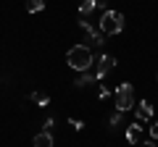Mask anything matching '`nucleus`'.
Segmentation results:
<instances>
[{"instance_id": "nucleus-1", "label": "nucleus", "mask_w": 158, "mask_h": 147, "mask_svg": "<svg viewBox=\"0 0 158 147\" xmlns=\"http://www.w3.org/2000/svg\"><path fill=\"white\" fill-rule=\"evenodd\" d=\"M66 63L74 68V71H90L92 63H95V55H92V50L87 45H74L71 50L66 53Z\"/></svg>"}, {"instance_id": "nucleus-2", "label": "nucleus", "mask_w": 158, "mask_h": 147, "mask_svg": "<svg viewBox=\"0 0 158 147\" xmlns=\"http://www.w3.org/2000/svg\"><path fill=\"white\" fill-rule=\"evenodd\" d=\"M100 29L106 37H113V34H121V29H124V16L118 11H106L100 16Z\"/></svg>"}, {"instance_id": "nucleus-3", "label": "nucleus", "mask_w": 158, "mask_h": 147, "mask_svg": "<svg viewBox=\"0 0 158 147\" xmlns=\"http://www.w3.org/2000/svg\"><path fill=\"white\" fill-rule=\"evenodd\" d=\"M137 102H135V89H132L129 81H121V84L116 87V110L118 113H127V110H132Z\"/></svg>"}, {"instance_id": "nucleus-4", "label": "nucleus", "mask_w": 158, "mask_h": 147, "mask_svg": "<svg viewBox=\"0 0 158 147\" xmlns=\"http://www.w3.org/2000/svg\"><path fill=\"white\" fill-rule=\"evenodd\" d=\"M95 63H98V66H95V71H92V74H95V79L100 81V79H106L108 74L113 71V66H116V58H113V55H106V53H103V55L98 58Z\"/></svg>"}, {"instance_id": "nucleus-5", "label": "nucleus", "mask_w": 158, "mask_h": 147, "mask_svg": "<svg viewBox=\"0 0 158 147\" xmlns=\"http://www.w3.org/2000/svg\"><path fill=\"white\" fill-rule=\"evenodd\" d=\"M127 142H129L132 147H140L142 145V124H140V121L129 124V129H127Z\"/></svg>"}, {"instance_id": "nucleus-6", "label": "nucleus", "mask_w": 158, "mask_h": 147, "mask_svg": "<svg viewBox=\"0 0 158 147\" xmlns=\"http://www.w3.org/2000/svg\"><path fill=\"white\" fill-rule=\"evenodd\" d=\"M135 116H137V121H140V124H145V121H150V118H153V105H150L148 100L137 102V105H135Z\"/></svg>"}, {"instance_id": "nucleus-7", "label": "nucleus", "mask_w": 158, "mask_h": 147, "mask_svg": "<svg viewBox=\"0 0 158 147\" xmlns=\"http://www.w3.org/2000/svg\"><path fill=\"white\" fill-rule=\"evenodd\" d=\"M34 147H53V134H50V131H40V134H34Z\"/></svg>"}, {"instance_id": "nucleus-8", "label": "nucleus", "mask_w": 158, "mask_h": 147, "mask_svg": "<svg viewBox=\"0 0 158 147\" xmlns=\"http://www.w3.org/2000/svg\"><path fill=\"white\" fill-rule=\"evenodd\" d=\"M95 8H98V0H82V3H79V16L87 18L92 11H95Z\"/></svg>"}, {"instance_id": "nucleus-9", "label": "nucleus", "mask_w": 158, "mask_h": 147, "mask_svg": "<svg viewBox=\"0 0 158 147\" xmlns=\"http://www.w3.org/2000/svg\"><path fill=\"white\" fill-rule=\"evenodd\" d=\"M92 81H98L95 74H92V71H82V74L77 76V81H74V84H77V87H87V84H92Z\"/></svg>"}, {"instance_id": "nucleus-10", "label": "nucleus", "mask_w": 158, "mask_h": 147, "mask_svg": "<svg viewBox=\"0 0 158 147\" xmlns=\"http://www.w3.org/2000/svg\"><path fill=\"white\" fill-rule=\"evenodd\" d=\"M32 102H37V108H48L50 105V95L48 92H32Z\"/></svg>"}, {"instance_id": "nucleus-11", "label": "nucleus", "mask_w": 158, "mask_h": 147, "mask_svg": "<svg viewBox=\"0 0 158 147\" xmlns=\"http://www.w3.org/2000/svg\"><path fill=\"white\" fill-rule=\"evenodd\" d=\"M45 8V0H27V11L29 13H40Z\"/></svg>"}, {"instance_id": "nucleus-12", "label": "nucleus", "mask_w": 158, "mask_h": 147, "mask_svg": "<svg viewBox=\"0 0 158 147\" xmlns=\"http://www.w3.org/2000/svg\"><path fill=\"white\" fill-rule=\"evenodd\" d=\"M121 121H124V113H118V110H116V113L108 118V124H111V129H118V126H121Z\"/></svg>"}, {"instance_id": "nucleus-13", "label": "nucleus", "mask_w": 158, "mask_h": 147, "mask_svg": "<svg viewBox=\"0 0 158 147\" xmlns=\"http://www.w3.org/2000/svg\"><path fill=\"white\" fill-rule=\"evenodd\" d=\"M69 126H71V129H77V131L85 129V124H82V121H77V118H69Z\"/></svg>"}, {"instance_id": "nucleus-14", "label": "nucleus", "mask_w": 158, "mask_h": 147, "mask_svg": "<svg viewBox=\"0 0 158 147\" xmlns=\"http://www.w3.org/2000/svg\"><path fill=\"white\" fill-rule=\"evenodd\" d=\"M53 126H56V118H45V124H42V131H53Z\"/></svg>"}, {"instance_id": "nucleus-15", "label": "nucleus", "mask_w": 158, "mask_h": 147, "mask_svg": "<svg viewBox=\"0 0 158 147\" xmlns=\"http://www.w3.org/2000/svg\"><path fill=\"white\" fill-rule=\"evenodd\" d=\"M98 97H100V100H108V97H111V92H108L106 87L100 84V89H98Z\"/></svg>"}, {"instance_id": "nucleus-16", "label": "nucleus", "mask_w": 158, "mask_h": 147, "mask_svg": "<svg viewBox=\"0 0 158 147\" xmlns=\"http://www.w3.org/2000/svg\"><path fill=\"white\" fill-rule=\"evenodd\" d=\"M150 139L153 142L158 139V121H156V124H150Z\"/></svg>"}, {"instance_id": "nucleus-17", "label": "nucleus", "mask_w": 158, "mask_h": 147, "mask_svg": "<svg viewBox=\"0 0 158 147\" xmlns=\"http://www.w3.org/2000/svg\"><path fill=\"white\" fill-rule=\"evenodd\" d=\"M140 147H156V142H153V139H150V142H142Z\"/></svg>"}, {"instance_id": "nucleus-18", "label": "nucleus", "mask_w": 158, "mask_h": 147, "mask_svg": "<svg viewBox=\"0 0 158 147\" xmlns=\"http://www.w3.org/2000/svg\"><path fill=\"white\" fill-rule=\"evenodd\" d=\"M106 3H108V0H98V6H106Z\"/></svg>"}]
</instances>
